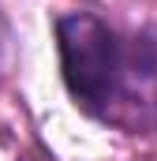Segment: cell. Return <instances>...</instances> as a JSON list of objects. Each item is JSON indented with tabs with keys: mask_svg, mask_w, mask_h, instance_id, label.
<instances>
[{
	"mask_svg": "<svg viewBox=\"0 0 157 161\" xmlns=\"http://www.w3.org/2000/svg\"><path fill=\"white\" fill-rule=\"evenodd\" d=\"M56 45L71 97L86 113L109 116L112 101L120 97V82L127 75V60L112 26L94 11H68L56 19Z\"/></svg>",
	"mask_w": 157,
	"mask_h": 161,
	"instance_id": "1",
	"label": "cell"
}]
</instances>
